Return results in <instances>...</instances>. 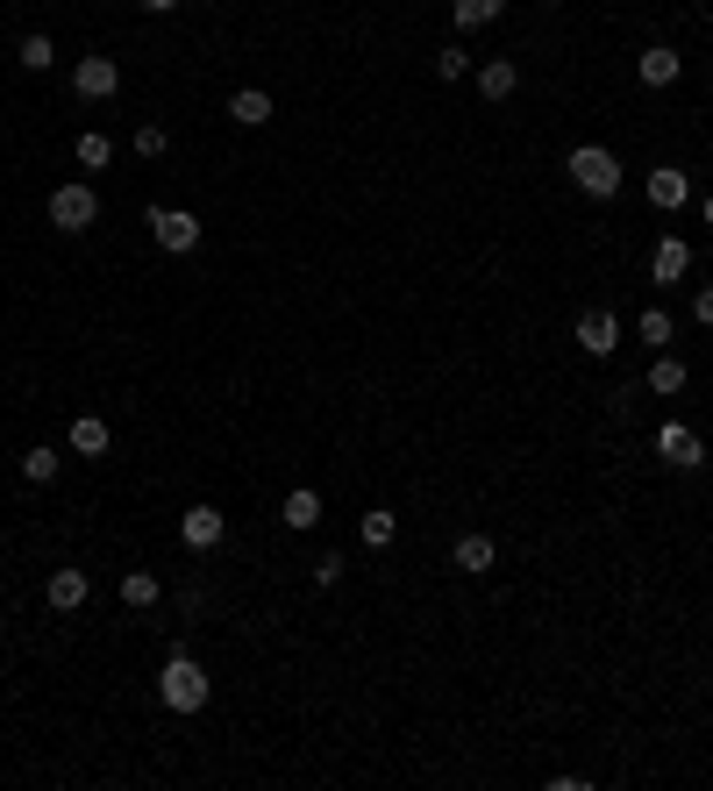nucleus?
Returning a JSON list of instances; mask_svg holds the SVG:
<instances>
[{
	"instance_id": "obj_1",
	"label": "nucleus",
	"mask_w": 713,
	"mask_h": 791,
	"mask_svg": "<svg viewBox=\"0 0 713 791\" xmlns=\"http://www.w3.org/2000/svg\"><path fill=\"white\" fill-rule=\"evenodd\" d=\"M158 698H164L172 713H201V706H207V671L186 657V649H172V657H164V671H158Z\"/></svg>"
},
{
	"instance_id": "obj_2",
	"label": "nucleus",
	"mask_w": 713,
	"mask_h": 791,
	"mask_svg": "<svg viewBox=\"0 0 713 791\" xmlns=\"http://www.w3.org/2000/svg\"><path fill=\"white\" fill-rule=\"evenodd\" d=\"M564 172H571V186L593 193V201H614V193H620V158H614V150H599V143H579L564 158Z\"/></svg>"
},
{
	"instance_id": "obj_3",
	"label": "nucleus",
	"mask_w": 713,
	"mask_h": 791,
	"mask_svg": "<svg viewBox=\"0 0 713 791\" xmlns=\"http://www.w3.org/2000/svg\"><path fill=\"white\" fill-rule=\"evenodd\" d=\"M100 221V193L79 186V178H65V186L51 193V228H65V236H79V228Z\"/></svg>"
},
{
	"instance_id": "obj_4",
	"label": "nucleus",
	"mask_w": 713,
	"mask_h": 791,
	"mask_svg": "<svg viewBox=\"0 0 713 791\" xmlns=\"http://www.w3.org/2000/svg\"><path fill=\"white\" fill-rule=\"evenodd\" d=\"M150 236H158V250H172V257L201 250V221H193L186 207H150Z\"/></svg>"
},
{
	"instance_id": "obj_5",
	"label": "nucleus",
	"mask_w": 713,
	"mask_h": 791,
	"mask_svg": "<svg viewBox=\"0 0 713 791\" xmlns=\"http://www.w3.org/2000/svg\"><path fill=\"white\" fill-rule=\"evenodd\" d=\"M657 456H663V464H671V470H700V464H706L700 435H692L685 421H663V429H657Z\"/></svg>"
},
{
	"instance_id": "obj_6",
	"label": "nucleus",
	"mask_w": 713,
	"mask_h": 791,
	"mask_svg": "<svg viewBox=\"0 0 713 791\" xmlns=\"http://www.w3.org/2000/svg\"><path fill=\"white\" fill-rule=\"evenodd\" d=\"M115 86H121L115 57H79V65H72V94H79V100H108Z\"/></svg>"
},
{
	"instance_id": "obj_7",
	"label": "nucleus",
	"mask_w": 713,
	"mask_h": 791,
	"mask_svg": "<svg viewBox=\"0 0 713 791\" xmlns=\"http://www.w3.org/2000/svg\"><path fill=\"white\" fill-rule=\"evenodd\" d=\"M222 535H229V521H222L215 507H186L179 513V542H186V550H222Z\"/></svg>"
},
{
	"instance_id": "obj_8",
	"label": "nucleus",
	"mask_w": 713,
	"mask_h": 791,
	"mask_svg": "<svg viewBox=\"0 0 713 791\" xmlns=\"http://www.w3.org/2000/svg\"><path fill=\"white\" fill-rule=\"evenodd\" d=\"M579 343H585V357H614L620 349V322L606 307H585L579 314Z\"/></svg>"
},
{
	"instance_id": "obj_9",
	"label": "nucleus",
	"mask_w": 713,
	"mask_h": 791,
	"mask_svg": "<svg viewBox=\"0 0 713 791\" xmlns=\"http://www.w3.org/2000/svg\"><path fill=\"white\" fill-rule=\"evenodd\" d=\"M279 521L293 528V535H314V528H322V492H314V485H293L285 507H279Z\"/></svg>"
},
{
	"instance_id": "obj_10",
	"label": "nucleus",
	"mask_w": 713,
	"mask_h": 791,
	"mask_svg": "<svg viewBox=\"0 0 713 791\" xmlns=\"http://www.w3.org/2000/svg\"><path fill=\"white\" fill-rule=\"evenodd\" d=\"M86 592H94V577L65 564V571H51V585H43V599H51L57 614H79V606H86Z\"/></svg>"
},
{
	"instance_id": "obj_11",
	"label": "nucleus",
	"mask_w": 713,
	"mask_h": 791,
	"mask_svg": "<svg viewBox=\"0 0 713 791\" xmlns=\"http://www.w3.org/2000/svg\"><path fill=\"white\" fill-rule=\"evenodd\" d=\"M685 201H692V178L678 172V164H657V172H649V207L671 215V207H685Z\"/></svg>"
},
{
	"instance_id": "obj_12",
	"label": "nucleus",
	"mask_w": 713,
	"mask_h": 791,
	"mask_svg": "<svg viewBox=\"0 0 713 791\" xmlns=\"http://www.w3.org/2000/svg\"><path fill=\"white\" fill-rule=\"evenodd\" d=\"M229 121H236V129H264V121H271V94H264V86H236V94H229Z\"/></svg>"
},
{
	"instance_id": "obj_13",
	"label": "nucleus",
	"mask_w": 713,
	"mask_h": 791,
	"mask_svg": "<svg viewBox=\"0 0 713 791\" xmlns=\"http://www.w3.org/2000/svg\"><path fill=\"white\" fill-rule=\"evenodd\" d=\"M685 271H692V250H685L678 236H663V242H657V257H649V279H657V285H678Z\"/></svg>"
},
{
	"instance_id": "obj_14",
	"label": "nucleus",
	"mask_w": 713,
	"mask_h": 791,
	"mask_svg": "<svg viewBox=\"0 0 713 791\" xmlns=\"http://www.w3.org/2000/svg\"><path fill=\"white\" fill-rule=\"evenodd\" d=\"M678 72H685V57L671 43H649L642 51V86H678Z\"/></svg>"
},
{
	"instance_id": "obj_15",
	"label": "nucleus",
	"mask_w": 713,
	"mask_h": 791,
	"mask_svg": "<svg viewBox=\"0 0 713 791\" xmlns=\"http://www.w3.org/2000/svg\"><path fill=\"white\" fill-rule=\"evenodd\" d=\"M158 599H164L158 571H121V606H136V614H143V606H158Z\"/></svg>"
},
{
	"instance_id": "obj_16",
	"label": "nucleus",
	"mask_w": 713,
	"mask_h": 791,
	"mask_svg": "<svg viewBox=\"0 0 713 791\" xmlns=\"http://www.w3.org/2000/svg\"><path fill=\"white\" fill-rule=\"evenodd\" d=\"M514 86H521V65H514V57H493V65L478 72V94H485V100H507Z\"/></svg>"
},
{
	"instance_id": "obj_17",
	"label": "nucleus",
	"mask_w": 713,
	"mask_h": 791,
	"mask_svg": "<svg viewBox=\"0 0 713 791\" xmlns=\"http://www.w3.org/2000/svg\"><path fill=\"white\" fill-rule=\"evenodd\" d=\"M108 443H115V435H108V421H100V414L72 421V449H79V456H108Z\"/></svg>"
},
{
	"instance_id": "obj_18",
	"label": "nucleus",
	"mask_w": 713,
	"mask_h": 791,
	"mask_svg": "<svg viewBox=\"0 0 713 791\" xmlns=\"http://www.w3.org/2000/svg\"><path fill=\"white\" fill-rule=\"evenodd\" d=\"M450 556H457V571H472V577H478V571H493V556H499V550H493V535H457V550H450Z\"/></svg>"
},
{
	"instance_id": "obj_19",
	"label": "nucleus",
	"mask_w": 713,
	"mask_h": 791,
	"mask_svg": "<svg viewBox=\"0 0 713 791\" xmlns=\"http://www.w3.org/2000/svg\"><path fill=\"white\" fill-rule=\"evenodd\" d=\"M357 535H364V550H386V542L400 535V521H392V507H371V513L357 521Z\"/></svg>"
},
{
	"instance_id": "obj_20",
	"label": "nucleus",
	"mask_w": 713,
	"mask_h": 791,
	"mask_svg": "<svg viewBox=\"0 0 713 791\" xmlns=\"http://www.w3.org/2000/svg\"><path fill=\"white\" fill-rule=\"evenodd\" d=\"M14 65H22V72H51L57 65V43L51 36H22V43H14Z\"/></svg>"
},
{
	"instance_id": "obj_21",
	"label": "nucleus",
	"mask_w": 713,
	"mask_h": 791,
	"mask_svg": "<svg viewBox=\"0 0 713 791\" xmlns=\"http://www.w3.org/2000/svg\"><path fill=\"white\" fill-rule=\"evenodd\" d=\"M649 392H657V400L685 392V364H678V357H657V364H649Z\"/></svg>"
},
{
	"instance_id": "obj_22",
	"label": "nucleus",
	"mask_w": 713,
	"mask_h": 791,
	"mask_svg": "<svg viewBox=\"0 0 713 791\" xmlns=\"http://www.w3.org/2000/svg\"><path fill=\"white\" fill-rule=\"evenodd\" d=\"M457 29H485V22H499V14H507V0H457Z\"/></svg>"
},
{
	"instance_id": "obj_23",
	"label": "nucleus",
	"mask_w": 713,
	"mask_h": 791,
	"mask_svg": "<svg viewBox=\"0 0 713 791\" xmlns=\"http://www.w3.org/2000/svg\"><path fill=\"white\" fill-rule=\"evenodd\" d=\"M57 464H65V456H57V449H43V443H36V449H29V456H22V478H29V485H51V478H57Z\"/></svg>"
},
{
	"instance_id": "obj_24",
	"label": "nucleus",
	"mask_w": 713,
	"mask_h": 791,
	"mask_svg": "<svg viewBox=\"0 0 713 791\" xmlns=\"http://www.w3.org/2000/svg\"><path fill=\"white\" fill-rule=\"evenodd\" d=\"M108 158H115V143H108L100 129H86V136H79V164H86V172H100Z\"/></svg>"
},
{
	"instance_id": "obj_25",
	"label": "nucleus",
	"mask_w": 713,
	"mask_h": 791,
	"mask_svg": "<svg viewBox=\"0 0 713 791\" xmlns=\"http://www.w3.org/2000/svg\"><path fill=\"white\" fill-rule=\"evenodd\" d=\"M164 150H172L164 121H143V129H136V158H164Z\"/></svg>"
},
{
	"instance_id": "obj_26",
	"label": "nucleus",
	"mask_w": 713,
	"mask_h": 791,
	"mask_svg": "<svg viewBox=\"0 0 713 791\" xmlns=\"http://www.w3.org/2000/svg\"><path fill=\"white\" fill-rule=\"evenodd\" d=\"M642 343H671V314L663 307H642Z\"/></svg>"
},
{
	"instance_id": "obj_27",
	"label": "nucleus",
	"mask_w": 713,
	"mask_h": 791,
	"mask_svg": "<svg viewBox=\"0 0 713 791\" xmlns=\"http://www.w3.org/2000/svg\"><path fill=\"white\" fill-rule=\"evenodd\" d=\"M435 72H443V79H464V72H472V57L450 43V51H435Z\"/></svg>"
},
{
	"instance_id": "obj_28",
	"label": "nucleus",
	"mask_w": 713,
	"mask_h": 791,
	"mask_svg": "<svg viewBox=\"0 0 713 791\" xmlns=\"http://www.w3.org/2000/svg\"><path fill=\"white\" fill-rule=\"evenodd\" d=\"M343 571H350V564H343V550H328L322 564H314V585H343Z\"/></svg>"
},
{
	"instance_id": "obj_29",
	"label": "nucleus",
	"mask_w": 713,
	"mask_h": 791,
	"mask_svg": "<svg viewBox=\"0 0 713 791\" xmlns=\"http://www.w3.org/2000/svg\"><path fill=\"white\" fill-rule=\"evenodd\" d=\"M692 322L713 328V285H692Z\"/></svg>"
},
{
	"instance_id": "obj_30",
	"label": "nucleus",
	"mask_w": 713,
	"mask_h": 791,
	"mask_svg": "<svg viewBox=\"0 0 713 791\" xmlns=\"http://www.w3.org/2000/svg\"><path fill=\"white\" fill-rule=\"evenodd\" d=\"M143 8H150V14H172V8H186V0H143Z\"/></svg>"
},
{
	"instance_id": "obj_31",
	"label": "nucleus",
	"mask_w": 713,
	"mask_h": 791,
	"mask_svg": "<svg viewBox=\"0 0 713 791\" xmlns=\"http://www.w3.org/2000/svg\"><path fill=\"white\" fill-rule=\"evenodd\" d=\"M700 215H706V228H713V193H706V201H700Z\"/></svg>"
},
{
	"instance_id": "obj_32",
	"label": "nucleus",
	"mask_w": 713,
	"mask_h": 791,
	"mask_svg": "<svg viewBox=\"0 0 713 791\" xmlns=\"http://www.w3.org/2000/svg\"><path fill=\"white\" fill-rule=\"evenodd\" d=\"M542 8H550V0H542Z\"/></svg>"
}]
</instances>
